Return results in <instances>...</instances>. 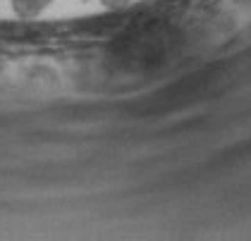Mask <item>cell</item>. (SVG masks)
Returning <instances> with one entry per match:
<instances>
[{
  "label": "cell",
  "mask_w": 251,
  "mask_h": 241,
  "mask_svg": "<svg viewBox=\"0 0 251 241\" xmlns=\"http://www.w3.org/2000/svg\"><path fill=\"white\" fill-rule=\"evenodd\" d=\"M53 0H12V10L22 19H34L50 5Z\"/></svg>",
  "instance_id": "1"
},
{
  "label": "cell",
  "mask_w": 251,
  "mask_h": 241,
  "mask_svg": "<svg viewBox=\"0 0 251 241\" xmlns=\"http://www.w3.org/2000/svg\"><path fill=\"white\" fill-rule=\"evenodd\" d=\"M105 7H125V5H129L132 0H100Z\"/></svg>",
  "instance_id": "2"
}]
</instances>
